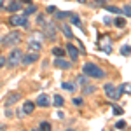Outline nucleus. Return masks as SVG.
<instances>
[{"mask_svg": "<svg viewBox=\"0 0 131 131\" xmlns=\"http://www.w3.org/2000/svg\"><path fill=\"white\" fill-rule=\"evenodd\" d=\"M82 73H86L88 77H94V79H103L107 73L103 72V68L100 67H96L94 63H86L84 67H82Z\"/></svg>", "mask_w": 131, "mask_h": 131, "instance_id": "nucleus-1", "label": "nucleus"}, {"mask_svg": "<svg viewBox=\"0 0 131 131\" xmlns=\"http://www.w3.org/2000/svg\"><path fill=\"white\" fill-rule=\"evenodd\" d=\"M21 58H23V52H21L19 49H14L9 54V60L5 61V63H9V67H16V65L21 63Z\"/></svg>", "mask_w": 131, "mask_h": 131, "instance_id": "nucleus-2", "label": "nucleus"}, {"mask_svg": "<svg viewBox=\"0 0 131 131\" xmlns=\"http://www.w3.org/2000/svg\"><path fill=\"white\" fill-rule=\"evenodd\" d=\"M19 40H21V35L18 33V31H12V33L7 35V37L2 39V44H4V46H12V44H18Z\"/></svg>", "mask_w": 131, "mask_h": 131, "instance_id": "nucleus-3", "label": "nucleus"}, {"mask_svg": "<svg viewBox=\"0 0 131 131\" xmlns=\"http://www.w3.org/2000/svg\"><path fill=\"white\" fill-rule=\"evenodd\" d=\"M42 31H44V35H46L47 39H54V37H56V26H54L52 23H46Z\"/></svg>", "mask_w": 131, "mask_h": 131, "instance_id": "nucleus-4", "label": "nucleus"}, {"mask_svg": "<svg viewBox=\"0 0 131 131\" xmlns=\"http://www.w3.org/2000/svg\"><path fill=\"white\" fill-rule=\"evenodd\" d=\"M10 25H14V26H28V18L26 16H12L10 18Z\"/></svg>", "mask_w": 131, "mask_h": 131, "instance_id": "nucleus-5", "label": "nucleus"}, {"mask_svg": "<svg viewBox=\"0 0 131 131\" xmlns=\"http://www.w3.org/2000/svg\"><path fill=\"white\" fill-rule=\"evenodd\" d=\"M54 67H58V68H63V70H68L72 68V63L67 60H63V56H56V60H54Z\"/></svg>", "mask_w": 131, "mask_h": 131, "instance_id": "nucleus-6", "label": "nucleus"}, {"mask_svg": "<svg viewBox=\"0 0 131 131\" xmlns=\"http://www.w3.org/2000/svg\"><path fill=\"white\" fill-rule=\"evenodd\" d=\"M103 89H105V94L110 96L112 100H117V98H119V93L115 91V86H114V84H105Z\"/></svg>", "mask_w": 131, "mask_h": 131, "instance_id": "nucleus-7", "label": "nucleus"}, {"mask_svg": "<svg viewBox=\"0 0 131 131\" xmlns=\"http://www.w3.org/2000/svg\"><path fill=\"white\" fill-rule=\"evenodd\" d=\"M37 60H39V54H37V52H31V54H26V56H23V58H21V63H25V65H30V63H35Z\"/></svg>", "mask_w": 131, "mask_h": 131, "instance_id": "nucleus-8", "label": "nucleus"}, {"mask_svg": "<svg viewBox=\"0 0 131 131\" xmlns=\"http://www.w3.org/2000/svg\"><path fill=\"white\" fill-rule=\"evenodd\" d=\"M19 9H21L19 0H12V2H9V5H7V10H10V12H18Z\"/></svg>", "mask_w": 131, "mask_h": 131, "instance_id": "nucleus-9", "label": "nucleus"}, {"mask_svg": "<svg viewBox=\"0 0 131 131\" xmlns=\"http://www.w3.org/2000/svg\"><path fill=\"white\" fill-rule=\"evenodd\" d=\"M37 105L39 107H49V96L47 94H40L37 98Z\"/></svg>", "mask_w": 131, "mask_h": 131, "instance_id": "nucleus-10", "label": "nucleus"}, {"mask_svg": "<svg viewBox=\"0 0 131 131\" xmlns=\"http://www.w3.org/2000/svg\"><path fill=\"white\" fill-rule=\"evenodd\" d=\"M67 52H68L70 60H77V58H79V51L75 49L73 46H67Z\"/></svg>", "mask_w": 131, "mask_h": 131, "instance_id": "nucleus-11", "label": "nucleus"}, {"mask_svg": "<svg viewBox=\"0 0 131 131\" xmlns=\"http://www.w3.org/2000/svg\"><path fill=\"white\" fill-rule=\"evenodd\" d=\"M33 108H35V103L33 101H25V105H23V112L25 114H31Z\"/></svg>", "mask_w": 131, "mask_h": 131, "instance_id": "nucleus-12", "label": "nucleus"}, {"mask_svg": "<svg viewBox=\"0 0 131 131\" xmlns=\"http://www.w3.org/2000/svg\"><path fill=\"white\" fill-rule=\"evenodd\" d=\"M61 30H63V35H65L67 39H73V33H72V30L68 28V25H63Z\"/></svg>", "mask_w": 131, "mask_h": 131, "instance_id": "nucleus-13", "label": "nucleus"}, {"mask_svg": "<svg viewBox=\"0 0 131 131\" xmlns=\"http://www.w3.org/2000/svg\"><path fill=\"white\" fill-rule=\"evenodd\" d=\"M28 47L33 49V51H39L42 46H40V42H37V40H30V42H28Z\"/></svg>", "mask_w": 131, "mask_h": 131, "instance_id": "nucleus-14", "label": "nucleus"}, {"mask_svg": "<svg viewBox=\"0 0 131 131\" xmlns=\"http://www.w3.org/2000/svg\"><path fill=\"white\" fill-rule=\"evenodd\" d=\"M63 103H65V100L61 98L60 94H54V105L56 107H63Z\"/></svg>", "mask_w": 131, "mask_h": 131, "instance_id": "nucleus-15", "label": "nucleus"}, {"mask_svg": "<svg viewBox=\"0 0 131 131\" xmlns=\"http://www.w3.org/2000/svg\"><path fill=\"white\" fill-rule=\"evenodd\" d=\"M16 100H19V94H18V93H16V94H12V96H10L9 100L5 101V105L9 107V105H12V103H16Z\"/></svg>", "mask_w": 131, "mask_h": 131, "instance_id": "nucleus-16", "label": "nucleus"}, {"mask_svg": "<svg viewBox=\"0 0 131 131\" xmlns=\"http://www.w3.org/2000/svg\"><path fill=\"white\" fill-rule=\"evenodd\" d=\"M73 12H56V16H58V19H65V18H70Z\"/></svg>", "mask_w": 131, "mask_h": 131, "instance_id": "nucleus-17", "label": "nucleus"}, {"mask_svg": "<svg viewBox=\"0 0 131 131\" xmlns=\"http://www.w3.org/2000/svg\"><path fill=\"white\" fill-rule=\"evenodd\" d=\"M61 88H63L65 91H73V89H75V88H73V84H70V82H63V84H61Z\"/></svg>", "mask_w": 131, "mask_h": 131, "instance_id": "nucleus-18", "label": "nucleus"}, {"mask_svg": "<svg viewBox=\"0 0 131 131\" xmlns=\"http://www.w3.org/2000/svg\"><path fill=\"white\" fill-rule=\"evenodd\" d=\"M121 12H124V16H126V18H129V16H131V7H129V4H126V5H124V9H122Z\"/></svg>", "mask_w": 131, "mask_h": 131, "instance_id": "nucleus-19", "label": "nucleus"}, {"mask_svg": "<svg viewBox=\"0 0 131 131\" xmlns=\"http://www.w3.org/2000/svg\"><path fill=\"white\" fill-rule=\"evenodd\" d=\"M52 54H54V56H65V51L61 49V47H54V49H52Z\"/></svg>", "mask_w": 131, "mask_h": 131, "instance_id": "nucleus-20", "label": "nucleus"}, {"mask_svg": "<svg viewBox=\"0 0 131 131\" xmlns=\"http://www.w3.org/2000/svg\"><path fill=\"white\" fill-rule=\"evenodd\" d=\"M105 9L108 10V12H114V14H119L121 9H117V7H114V5H105Z\"/></svg>", "mask_w": 131, "mask_h": 131, "instance_id": "nucleus-21", "label": "nucleus"}, {"mask_svg": "<svg viewBox=\"0 0 131 131\" xmlns=\"http://www.w3.org/2000/svg\"><path fill=\"white\" fill-rule=\"evenodd\" d=\"M70 19H72V23H73V25H77V26H81V19L77 18V14H72V16H70Z\"/></svg>", "mask_w": 131, "mask_h": 131, "instance_id": "nucleus-22", "label": "nucleus"}, {"mask_svg": "<svg viewBox=\"0 0 131 131\" xmlns=\"http://www.w3.org/2000/svg\"><path fill=\"white\" fill-rule=\"evenodd\" d=\"M121 52L124 56H129V44H126V46H122L121 47Z\"/></svg>", "mask_w": 131, "mask_h": 131, "instance_id": "nucleus-23", "label": "nucleus"}, {"mask_svg": "<svg viewBox=\"0 0 131 131\" xmlns=\"http://www.w3.org/2000/svg\"><path fill=\"white\" fill-rule=\"evenodd\" d=\"M35 10H37V7H35V5H31V7H28V9L25 10V14H23V16H30V14L35 12Z\"/></svg>", "mask_w": 131, "mask_h": 131, "instance_id": "nucleus-24", "label": "nucleus"}, {"mask_svg": "<svg viewBox=\"0 0 131 131\" xmlns=\"http://www.w3.org/2000/svg\"><path fill=\"white\" fill-rule=\"evenodd\" d=\"M40 129L49 131V129H51V124H49V122H40Z\"/></svg>", "mask_w": 131, "mask_h": 131, "instance_id": "nucleus-25", "label": "nucleus"}, {"mask_svg": "<svg viewBox=\"0 0 131 131\" xmlns=\"http://www.w3.org/2000/svg\"><path fill=\"white\" fill-rule=\"evenodd\" d=\"M122 112H124V110H122L121 107H117V105H114V114H115V115H121Z\"/></svg>", "mask_w": 131, "mask_h": 131, "instance_id": "nucleus-26", "label": "nucleus"}, {"mask_svg": "<svg viewBox=\"0 0 131 131\" xmlns=\"http://www.w3.org/2000/svg\"><path fill=\"white\" fill-rule=\"evenodd\" d=\"M115 128H117V129H122V128H126V121H117Z\"/></svg>", "mask_w": 131, "mask_h": 131, "instance_id": "nucleus-27", "label": "nucleus"}, {"mask_svg": "<svg viewBox=\"0 0 131 131\" xmlns=\"http://www.w3.org/2000/svg\"><path fill=\"white\" fill-rule=\"evenodd\" d=\"M73 105L81 107V105H82V98H73Z\"/></svg>", "mask_w": 131, "mask_h": 131, "instance_id": "nucleus-28", "label": "nucleus"}, {"mask_svg": "<svg viewBox=\"0 0 131 131\" xmlns=\"http://www.w3.org/2000/svg\"><path fill=\"white\" fill-rule=\"evenodd\" d=\"M115 25H117V26H124V19H121V18L115 19Z\"/></svg>", "mask_w": 131, "mask_h": 131, "instance_id": "nucleus-29", "label": "nucleus"}, {"mask_svg": "<svg viewBox=\"0 0 131 131\" xmlns=\"http://www.w3.org/2000/svg\"><path fill=\"white\" fill-rule=\"evenodd\" d=\"M4 65H5V58H2V56H0V68H2Z\"/></svg>", "mask_w": 131, "mask_h": 131, "instance_id": "nucleus-30", "label": "nucleus"}, {"mask_svg": "<svg viewBox=\"0 0 131 131\" xmlns=\"http://www.w3.org/2000/svg\"><path fill=\"white\" fill-rule=\"evenodd\" d=\"M47 12H56V7H47Z\"/></svg>", "mask_w": 131, "mask_h": 131, "instance_id": "nucleus-31", "label": "nucleus"}, {"mask_svg": "<svg viewBox=\"0 0 131 131\" xmlns=\"http://www.w3.org/2000/svg\"><path fill=\"white\" fill-rule=\"evenodd\" d=\"M86 93H93V86H88L86 88Z\"/></svg>", "mask_w": 131, "mask_h": 131, "instance_id": "nucleus-32", "label": "nucleus"}, {"mask_svg": "<svg viewBox=\"0 0 131 131\" xmlns=\"http://www.w3.org/2000/svg\"><path fill=\"white\" fill-rule=\"evenodd\" d=\"M4 9V0H0V10Z\"/></svg>", "mask_w": 131, "mask_h": 131, "instance_id": "nucleus-33", "label": "nucleus"}, {"mask_svg": "<svg viewBox=\"0 0 131 131\" xmlns=\"http://www.w3.org/2000/svg\"><path fill=\"white\" fill-rule=\"evenodd\" d=\"M21 2H25V4H31V0H21Z\"/></svg>", "mask_w": 131, "mask_h": 131, "instance_id": "nucleus-34", "label": "nucleus"}, {"mask_svg": "<svg viewBox=\"0 0 131 131\" xmlns=\"http://www.w3.org/2000/svg\"><path fill=\"white\" fill-rule=\"evenodd\" d=\"M77 2H81V4H84V2H86V0H77Z\"/></svg>", "mask_w": 131, "mask_h": 131, "instance_id": "nucleus-35", "label": "nucleus"}]
</instances>
